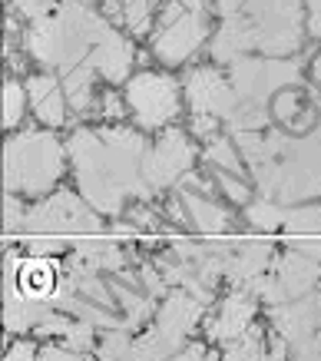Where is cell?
Masks as SVG:
<instances>
[{
  "label": "cell",
  "mask_w": 321,
  "mask_h": 361,
  "mask_svg": "<svg viewBox=\"0 0 321 361\" xmlns=\"http://www.w3.org/2000/svg\"><path fill=\"white\" fill-rule=\"evenodd\" d=\"M67 156L77 173L80 192L100 216H120L126 199H149L146 156L149 142L136 130H77L70 136Z\"/></svg>",
  "instance_id": "cell-1"
},
{
  "label": "cell",
  "mask_w": 321,
  "mask_h": 361,
  "mask_svg": "<svg viewBox=\"0 0 321 361\" xmlns=\"http://www.w3.org/2000/svg\"><path fill=\"white\" fill-rule=\"evenodd\" d=\"M116 30L110 20H103L87 4H60L54 13L30 23L27 30V50L40 66L60 70L63 77L77 66H87L93 50Z\"/></svg>",
  "instance_id": "cell-2"
},
{
  "label": "cell",
  "mask_w": 321,
  "mask_h": 361,
  "mask_svg": "<svg viewBox=\"0 0 321 361\" xmlns=\"http://www.w3.org/2000/svg\"><path fill=\"white\" fill-rule=\"evenodd\" d=\"M67 149L54 130H27L4 146V189L17 199H46L63 179Z\"/></svg>",
  "instance_id": "cell-3"
},
{
  "label": "cell",
  "mask_w": 321,
  "mask_h": 361,
  "mask_svg": "<svg viewBox=\"0 0 321 361\" xmlns=\"http://www.w3.org/2000/svg\"><path fill=\"white\" fill-rule=\"evenodd\" d=\"M209 33L206 0H166L153 30V54L166 66L192 60Z\"/></svg>",
  "instance_id": "cell-4"
},
{
  "label": "cell",
  "mask_w": 321,
  "mask_h": 361,
  "mask_svg": "<svg viewBox=\"0 0 321 361\" xmlns=\"http://www.w3.org/2000/svg\"><path fill=\"white\" fill-rule=\"evenodd\" d=\"M235 17H242L262 54L285 56L301 47V0H245Z\"/></svg>",
  "instance_id": "cell-5"
},
{
  "label": "cell",
  "mask_w": 321,
  "mask_h": 361,
  "mask_svg": "<svg viewBox=\"0 0 321 361\" xmlns=\"http://www.w3.org/2000/svg\"><path fill=\"white\" fill-rule=\"evenodd\" d=\"M186 97H189V106H192V130L206 142L232 120L235 110L242 106L232 80L222 77L215 66H196L189 73Z\"/></svg>",
  "instance_id": "cell-6"
},
{
  "label": "cell",
  "mask_w": 321,
  "mask_h": 361,
  "mask_svg": "<svg viewBox=\"0 0 321 361\" xmlns=\"http://www.w3.org/2000/svg\"><path fill=\"white\" fill-rule=\"evenodd\" d=\"M23 229H30L34 235H100L103 222L100 212L89 206L83 196H73L67 189H60L54 196L40 199L37 206L27 209Z\"/></svg>",
  "instance_id": "cell-7"
},
{
  "label": "cell",
  "mask_w": 321,
  "mask_h": 361,
  "mask_svg": "<svg viewBox=\"0 0 321 361\" xmlns=\"http://www.w3.org/2000/svg\"><path fill=\"white\" fill-rule=\"evenodd\" d=\"M229 80H232L242 106L265 110L268 99L278 97L291 83H298L301 66L295 60H248V56H242L229 66Z\"/></svg>",
  "instance_id": "cell-8"
},
{
  "label": "cell",
  "mask_w": 321,
  "mask_h": 361,
  "mask_svg": "<svg viewBox=\"0 0 321 361\" xmlns=\"http://www.w3.org/2000/svg\"><path fill=\"white\" fill-rule=\"evenodd\" d=\"M318 282H321V262L308 259V255L298 249H288L272 262V272L262 275L248 292H252L255 298L268 302L272 308H278V305H285V302L311 295Z\"/></svg>",
  "instance_id": "cell-9"
},
{
  "label": "cell",
  "mask_w": 321,
  "mask_h": 361,
  "mask_svg": "<svg viewBox=\"0 0 321 361\" xmlns=\"http://www.w3.org/2000/svg\"><path fill=\"white\" fill-rule=\"evenodd\" d=\"M126 110L143 130H166L179 116V87L176 80L156 70H143L126 83Z\"/></svg>",
  "instance_id": "cell-10"
},
{
  "label": "cell",
  "mask_w": 321,
  "mask_h": 361,
  "mask_svg": "<svg viewBox=\"0 0 321 361\" xmlns=\"http://www.w3.org/2000/svg\"><path fill=\"white\" fill-rule=\"evenodd\" d=\"M192 163H196V146L189 142V136L182 130H166L149 146V156H146V186H149V196L176 186L179 179H189L192 176L189 173Z\"/></svg>",
  "instance_id": "cell-11"
},
{
  "label": "cell",
  "mask_w": 321,
  "mask_h": 361,
  "mask_svg": "<svg viewBox=\"0 0 321 361\" xmlns=\"http://www.w3.org/2000/svg\"><path fill=\"white\" fill-rule=\"evenodd\" d=\"M7 269L13 272L17 288H20L27 298H34V302H50V305H54L56 288L63 282V269H60L54 259H44V255L7 259Z\"/></svg>",
  "instance_id": "cell-12"
},
{
  "label": "cell",
  "mask_w": 321,
  "mask_h": 361,
  "mask_svg": "<svg viewBox=\"0 0 321 361\" xmlns=\"http://www.w3.org/2000/svg\"><path fill=\"white\" fill-rule=\"evenodd\" d=\"M272 322H275L278 338L285 345H301V341L315 338L321 331V308H318V295H305L295 302L272 308Z\"/></svg>",
  "instance_id": "cell-13"
},
{
  "label": "cell",
  "mask_w": 321,
  "mask_h": 361,
  "mask_svg": "<svg viewBox=\"0 0 321 361\" xmlns=\"http://www.w3.org/2000/svg\"><path fill=\"white\" fill-rule=\"evenodd\" d=\"M255 302L258 298L248 292V288H232L225 302L219 305V315L209 322V335L222 345L242 338L245 331L252 329V315H255Z\"/></svg>",
  "instance_id": "cell-14"
},
{
  "label": "cell",
  "mask_w": 321,
  "mask_h": 361,
  "mask_svg": "<svg viewBox=\"0 0 321 361\" xmlns=\"http://www.w3.org/2000/svg\"><path fill=\"white\" fill-rule=\"evenodd\" d=\"M202 305H206V302H202L199 295L179 288V292H172V295L163 302L159 315H156V329L163 331V335H169L172 341H179V345H186L189 331L196 329V322H199V315H202Z\"/></svg>",
  "instance_id": "cell-15"
},
{
  "label": "cell",
  "mask_w": 321,
  "mask_h": 361,
  "mask_svg": "<svg viewBox=\"0 0 321 361\" xmlns=\"http://www.w3.org/2000/svg\"><path fill=\"white\" fill-rule=\"evenodd\" d=\"M272 262H275V252L268 242H245V245H235L229 252V269H225V279L235 285V288H252L262 275L272 272Z\"/></svg>",
  "instance_id": "cell-16"
},
{
  "label": "cell",
  "mask_w": 321,
  "mask_h": 361,
  "mask_svg": "<svg viewBox=\"0 0 321 361\" xmlns=\"http://www.w3.org/2000/svg\"><path fill=\"white\" fill-rule=\"evenodd\" d=\"M27 97H30L37 120L46 123V126H63L70 120L67 90H63V83L54 73H37V77L27 80Z\"/></svg>",
  "instance_id": "cell-17"
},
{
  "label": "cell",
  "mask_w": 321,
  "mask_h": 361,
  "mask_svg": "<svg viewBox=\"0 0 321 361\" xmlns=\"http://www.w3.org/2000/svg\"><path fill=\"white\" fill-rule=\"evenodd\" d=\"M4 298H7L4 322H7L11 331H40V325L56 312L50 302H34V298L23 295L17 288V279H13L11 269H7V292H4Z\"/></svg>",
  "instance_id": "cell-18"
},
{
  "label": "cell",
  "mask_w": 321,
  "mask_h": 361,
  "mask_svg": "<svg viewBox=\"0 0 321 361\" xmlns=\"http://www.w3.org/2000/svg\"><path fill=\"white\" fill-rule=\"evenodd\" d=\"M133 44L122 37L120 30H113L106 40H103L93 56L87 60V66L93 73H100L103 80H110V83H122V80L130 77V70H133Z\"/></svg>",
  "instance_id": "cell-19"
},
{
  "label": "cell",
  "mask_w": 321,
  "mask_h": 361,
  "mask_svg": "<svg viewBox=\"0 0 321 361\" xmlns=\"http://www.w3.org/2000/svg\"><path fill=\"white\" fill-rule=\"evenodd\" d=\"M179 202L186 209L189 226L206 232V235H219L232 222V216L212 199V192H192V189H186V192H179Z\"/></svg>",
  "instance_id": "cell-20"
},
{
  "label": "cell",
  "mask_w": 321,
  "mask_h": 361,
  "mask_svg": "<svg viewBox=\"0 0 321 361\" xmlns=\"http://www.w3.org/2000/svg\"><path fill=\"white\" fill-rule=\"evenodd\" d=\"M159 4L163 0H106L113 20L122 23L130 33H146V27L153 20V11H163Z\"/></svg>",
  "instance_id": "cell-21"
},
{
  "label": "cell",
  "mask_w": 321,
  "mask_h": 361,
  "mask_svg": "<svg viewBox=\"0 0 321 361\" xmlns=\"http://www.w3.org/2000/svg\"><path fill=\"white\" fill-rule=\"evenodd\" d=\"M285 232L288 235H305V239H321V202L288 206Z\"/></svg>",
  "instance_id": "cell-22"
},
{
  "label": "cell",
  "mask_w": 321,
  "mask_h": 361,
  "mask_svg": "<svg viewBox=\"0 0 321 361\" xmlns=\"http://www.w3.org/2000/svg\"><path fill=\"white\" fill-rule=\"evenodd\" d=\"M285 212H288V206H282L278 199L258 196V199H252V202H248V209H245V219L252 222L255 229L278 232V229H285Z\"/></svg>",
  "instance_id": "cell-23"
},
{
  "label": "cell",
  "mask_w": 321,
  "mask_h": 361,
  "mask_svg": "<svg viewBox=\"0 0 321 361\" xmlns=\"http://www.w3.org/2000/svg\"><path fill=\"white\" fill-rule=\"evenodd\" d=\"M265 338L258 329H248L242 338H235L225 345L222 351V361H265Z\"/></svg>",
  "instance_id": "cell-24"
},
{
  "label": "cell",
  "mask_w": 321,
  "mask_h": 361,
  "mask_svg": "<svg viewBox=\"0 0 321 361\" xmlns=\"http://www.w3.org/2000/svg\"><path fill=\"white\" fill-rule=\"evenodd\" d=\"M27 99L30 97H27V90H23L17 80H7V83H4V126H7V130L23 120Z\"/></svg>",
  "instance_id": "cell-25"
},
{
  "label": "cell",
  "mask_w": 321,
  "mask_h": 361,
  "mask_svg": "<svg viewBox=\"0 0 321 361\" xmlns=\"http://www.w3.org/2000/svg\"><path fill=\"white\" fill-rule=\"evenodd\" d=\"M93 335H96V325H89V322H70L67 335H63V348L77 351V355H87L93 348Z\"/></svg>",
  "instance_id": "cell-26"
},
{
  "label": "cell",
  "mask_w": 321,
  "mask_h": 361,
  "mask_svg": "<svg viewBox=\"0 0 321 361\" xmlns=\"http://www.w3.org/2000/svg\"><path fill=\"white\" fill-rule=\"evenodd\" d=\"M212 176H215L219 189L229 199H235V202H248V183H245L239 173H229V169H212Z\"/></svg>",
  "instance_id": "cell-27"
},
{
  "label": "cell",
  "mask_w": 321,
  "mask_h": 361,
  "mask_svg": "<svg viewBox=\"0 0 321 361\" xmlns=\"http://www.w3.org/2000/svg\"><path fill=\"white\" fill-rule=\"evenodd\" d=\"M23 219H27V209L17 196H7L4 199V222L7 229H23Z\"/></svg>",
  "instance_id": "cell-28"
},
{
  "label": "cell",
  "mask_w": 321,
  "mask_h": 361,
  "mask_svg": "<svg viewBox=\"0 0 321 361\" xmlns=\"http://www.w3.org/2000/svg\"><path fill=\"white\" fill-rule=\"evenodd\" d=\"M4 361H40V351L30 345V341H17L7 348V358Z\"/></svg>",
  "instance_id": "cell-29"
},
{
  "label": "cell",
  "mask_w": 321,
  "mask_h": 361,
  "mask_svg": "<svg viewBox=\"0 0 321 361\" xmlns=\"http://www.w3.org/2000/svg\"><path fill=\"white\" fill-rule=\"evenodd\" d=\"M172 361H222V358L219 355H212V351H206L202 345H186Z\"/></svg>",
  "instance_id": "cell-30"
},
{
  "label": "cell",
  "mask_w": 321,
  "mask_h": 361,
  "mask_svg": "<svg viewBox=\"0 0 321 361\" xmlns=\"http://www.w3.org/2000/svg\"><path fill=\"white\" fill-rule=\"evenodd\" d=\"M305 11H308V33L321 40V0H305Z\"/></svg>",
  "instance_id": "cell-31"
},
{
  "label": "cell",
  "mask_w": 321,
  "mask_h": 361,
  "mask_svg": "<svg viewBox=\"0 0 321 361\" xmlns=\"http://www.w3.org/2000/svg\"><path fill=\"white\" fill-rule=\"evenodd\" d=\"M87 355H77L70 348H44L40 351V361H83Z\"/></svg>",
  "instance_id": "cell-32"
},
{
  "label": "cell",
  "mask_w": 321,
  "mask_h": 361,
  "mask_svg": "<svg viewBox=\"0 0 321 361\" xmlns=\"http://www.w3.org/2000/svg\"><path fill=\"white\" fill-rule=\"evenodd\" d=\"M315 80L321 83V56H315Z\"/></svg>",
  "instance_id": "cell-33"
}]
</instances>
